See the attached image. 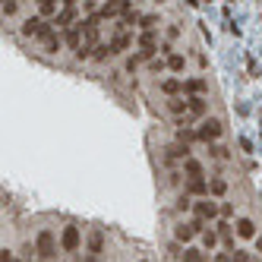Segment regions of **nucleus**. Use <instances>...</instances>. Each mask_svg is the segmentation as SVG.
Instances as JSON below:
<instances>
[{"mask_svg": "<svg viewBox=\"0 0 262 262\" xmlns=\"http://www.w3.org/2000/svg\"><path fill=\"white\" fill-rule=\"evenodd\" d=\"M177 139H180V142H196V139H199V129L180 126V129H177Z\"/></svg>", "mask_w": 262, "mask_h": 262, "instance_id": "19", "label": "nucleus"}, {"mask_svg": "<svg viewBox=\"0 0 262 262\" xmlns=\"http://www.w3.org/2000/svg\"><path fill=\"white\" fill-rule=\"evenodd\" d=\"M206 111H209V101L202 98V95L189 98V111H186V117H183V123H180V126H186L189 120H199V117H206Z\"/></svg>", "mask_w": 262, "mask_h": 262, "instance_id": "6", "label": "nucleus"}, {"mask_svg": "<svg viewBox=\"0 0 262 262\" xmlns=\"http://www.w3.org/2000/svg\"><path fill=\"white\" fill-rule=\"evenodd\" d=\"M206 92V79H186L183 82V95L186 98H196V95Z\"/></svg>", "mask_w": 262, "mask_h": 262, "instance_id": "10", "label": "nucleus"}, {"mask_svg": "<svg viewBox=\"0 0 262 262\" xmlns=\"http://www.w3.org/2000/svg\"><path fill=\"white\" fill-rule=\"evenodd\" d=\"M234 215V206H231V202H224V206H221V218H231Z\"/></svg>", "mask_w": 262, "mask_h": 262, "instance_id": "29", "label": "nucleus"}, {"mask_svg": "<svg viewBox=\"0 0 262 262\" xmlns=\"http://www.w3.org/2000/svg\"><path fill=\"white\" fill-rule=\"evenodd\" d=\"M209 152H212V158H218V161H228V158H231V152L224 149V146H212Z\"/></svg>", "mask_w": 262, "mask_h": 262, "instance_id": "25", "label": "nucleus"}, {"mask_svg": "<svg viewBox=\"0 0 262 262\" xmlns=\"http://www.w3.org/2000/svg\"><path fill=\"white\" fill-rule=\"evenodd\" d=\"M168 108H171V114H177V117H186V111H189V98L183 101V98H171V104H168Z\"/></svg>", "mask_w": 262, "mask_h": 262, "instance_id": "17", "label": "nucleus"}, {"mask_svg": "<svg viewBox=\"0 0 262 262\" xmlns=\"http://www.w3.org/2000/svg\"><path fill=\"white\" fill-rule=\"evenodd\" d=\"M256 253L262 256V237H256Z\"/></svg>", "mask_w": 262, "mask_h": 262, "instance_id": "32", "label": "nucleus"}, {"mask_svg": "<svg viewBox=\"0 0 262 262\" xmlns=\"http://www.w3.org/2000/svg\"><path fill=\"white\" fill-rule=\"evenodd\" d=\"M136 67H139V54L126 57V73H136Z\"/></svg>", "mask_w": 262, "mask_h": 262, "instance_id": "28", "label": "nucleus"}, {"mask_svg": "<svg viewBox=\"0 0 262 262\" xmlns=\"http://www.w3.org/2000/svg\"><path fill=\"white\" fill-rule=\"evenodd\" d=\"M231 262H249V253H246V249H234V253H231Z\"/></svg>", "mask_w": 262, "mask_h": 262, "instance_id": "27", "label": "nucleus"}, {"mask_svg": "<svg viewBox=\"0 0 262 262\" xmlns=\"http://www.w3.org/2000/svg\"><path fill=\"white\" fill-rule=\"evenodd\" d=\"M101 249H104V234L101 231H92L89 234V256H98Z\"/></svg>", "mask_w": 262, "mask_h": 262, "instance_id": "12", "label": "nucleus"}, {"mask_svg": "<svg viewBox=\"0 0 262 262\" xmlns=\"http://www.w3.org/2000/svg\"><path fill=\"white\" fill-rule=\"evenodd\" d=\"M221 133H224V126H221V120H215V117H209V120L199 123V139L202 142H215V139H221Z\"/></svg>", "mask_w": 262, "mask_h": 262, "instance_id": "4", "label": "nucleus"}, {"mask_svg": "<svg viewBox=\"0 0 262 262\" xmlns=\"http://www.w3.org/2000/svg\"><path fill=\"white\" fill-rule=\"evenodd\" d=\"M215 262H231V256L228 253H215Z\"/></svg>", "mask_w": 262, "mask_h": 262, "instance_id": "31", "label": "nucleus"}, {"mask_svg": "<svg viewBox=\"0 0 262 262\" xmlns=\"http://www.w3.org/2000/svg\"><path fill=\"white\" fill-rule=\"evenodd\" d=\"M237 237H243V240H256V224L249 218H240V221H237Z\"/></svg>", "mask_w": 262, "mask_h": 262, "instance_id": "9", "label": "nucleus"}, {"mask_svg": "<svg viewBox=\"0 0 262 262\" xmlns=\"http://www.w3.org/2000/svg\"><path fill=\"white\" fill-rule=\"evenodd\" d=\"M139 60H152L155 57V51H158V38H155V32H139Z\"/></svg>", "mask_w": 262, "mask_h": 262, "instance_id": "2", "label": "nucleus"}, {"mask_svg": "<svg viewBox=\"0 0 262 262\" xmlns=\"http://www.w3.org/2000/svg\"><path fill=\"white\" fill-rule=\"evenodd\" d=\"M183 67H186V57L183 54H168V70H171V73H180Z\"/></svg>", "mask_w": 262, "mask_h": 262, "instance_id": "16", "label": "nucleus"}, {"mask_svg": "<svg viewBox=\"0 0 262 262\" xmlns=\"http://www.w3.org/2000/svg\"><path fill=\"white\" fill-rule=\"evenodd\" d=\"M161 92L168 95V98H177V95H183V82L180 79H164L161 82Z\"/></svg>", "mask_w": 262, "mask_h": 262, "instance_id": "11", "label": "nucleus"}, {"mask_svg": "<svg viewBox=\"0 0 262 262\" xmlns=\"http://www.w3.org/2000/svg\"><path fill=\"white\" fill-rule=\"evenodd\" d=\"M79 262H95V256H89V259H79Z\"/></svg>", "mask_w": 262, "mask_h": 262, "instance_id": "33", "label": "nucleus"}, {"mask_svg": "<svg viewBox=\"0 0 262 262\" xmlns=\"http://www.w3.org/2000/svg\"><path fill=\"white\" fill-rule=\"evenodd\" d=\"M183 262H206V256L199 253V249H193V246H186L183 249Z\"/></svg>", "mask_w": 262, "mask_h": 262, "instance_id": "24", "label": "nucleus"}, {"mask_svg": "<svg viewBox=\"0 0 262 262\" xmlns=\"http://www.w3.org/2000/svg\"><path fill=\"white\" fill-rule=\"evenodd\" d=\"M22 35L26 38H47V35H54V22H47L44 16H29L26 22H22Z\"/></svg>", "mask_w": 262, "mask_h": 262, "instance_id": "1", "label": "nucleus"}, {"mask_svg": "<svg viewBox=\"0 0 262 262\" xmlns=\"http://www.w3.org/2000/svg\"><path fill=\"white\" fill-rule=\"evenodd\" d=\"M139 262H146V259H139Z\"/></svg>", "mask_w": 262, "mask_h": 262, "instance_id": "34", "label": "nucleus"}, {"mask_svg": "<svg viewBox=\"0 0 262 262\" xmlns=\"http://www.w3.org/2000/svg\"><path fill=\"white\" fill-rule=\"evenodd\" d=\"M218 240H221V237H218V231H202V246H206V249H212Z\"/></svg>", "mask_w": 262, "mask_h": 262, "instance_id": "21", "label": "nucleus"}, {"mask_svg": "<svg viewBox=\"0 0 262 262\" xmlns=\"http://www.w3.org/2000/svg\"><path fill=\"white\" fill-rule=\"evenodd\" d=\"M183 171H186L189 177H202V164H199L196 158H186V161H183Z\"/></svg>", "mask_w": 262, "mask_h": 262, "instance_id": "20", "label": "nucleus"}, {"mask_svg": "<svg viewBox=\"0 0 262 262\" xmlns=\"http://www.w3.org/2000/svg\"><path fill=\"white\" fill-rule=\"evenodd\" d=\"M35 246H38V256H44V259H51L57 253V240H54L51 231H41L38 237H35Z\"/></svg>", "mask_w": 262, "mask_h": 262, "instance_id": "5", "label": "nucleus"}, {"mask_svg": "<svg viewBox=\"0 0 262 262\" xmlns=\"http://www.w3.org/2000/svg\"><path fill=\"white\" fill-rule=\"evenodd\" d=\"M193 212H196V218L212 221V218H218V215H221V206H218V202H212L209 196H202L199 202H193Z\"/></svg>", "mask_w": 262, "mask_h": 262, "instance_id": "3", "label": "nucleus"}, {"mask_svg": "<svg viewBox=\"0 0 262 262\" xmlns=\"http://www.w3.org/2000/svg\"><path fill=\"white\" fill-rule=\"evenodd\" d=\"M44 47H47V51H51V54H57V51H60V47H63V38H60V35H47V38H44Z\"/></svg>", "mask_w": 262, "mask_h": 262, "instance_id": "18", "label": "nucleus"}, {"mask_svg": "<svg viewBox=\"0 0 262 262\" xmlns=\"http://www.w3.org/2000/svg\"><path fill=\"white\" fill-rule=\"evenodd\" d=\"M19 13V0H4V19H13Z\"/></svg>", "mask_w": 262, "mask_h": 262, "instance_id": "22", "label": "nucleus"}, {"mask_svg": "<svg viewBox=\"0 0 262 262\" xmlns=\"http://www.w3.org/2000/svg\"><path fill=\"white\" fill-rule=\"evenodd\" d=\"M92 60H98V63H104V60H111V44L108 41H98V44H95V51H92Z\"/></svg>", "mask_w": 262, "mask_h": 262, "instance_id": "14", "label": "nucleus"}, {"mask_svg": "<svg viewBox=\"0 0 262 262\" xmlns=\"http://www.w3.org/2000/svg\"><path fill=\"white\" fill-rule=\"evenodd\" d=\"M0 262H16V259H13V253H10V249H4V253H0Z\"/></svg>", "mask_w": 262, "mask_h": 262, "instance_id": "30", "label": "nucleus"}, {"mask_svg": "<svg viewBox=\"0 0 262 262\" xmlns=\"http://www.w3.org/2000/svg\"><path fill=\"white\" fill-rule=\"evenodd\" d=\"M149 70H152V73H161V70H168V60H158V57H152V60H149Z\"/></svg>", "mask_w": 262, "mask_h": 262, "instance_id": "26", "label": "nucleus"}, {"mask_svg": "<svg viewBox=\"0 0 262 262\" xmlns=\"http://www.w3.org/2000/svg\"><path fill=\"white\" fill-rule=\"evenodd\" d=\"M158 26H161V22H158V16H155V13H149V16H139V29H142V32H155Z\"/></svg>", "mask_w": 262, "mask_h": 262, "instance_id": "15", "label": "nucleus"}, {"mask_svg": "<svg viewBox=\"0 0 262 262\" xmlns=\"http://www.w3.org/2000/svg\"><path fill=\"white\" fill-rule=\"evenodd\" d=\"M186 193H189V196H209V183L202 180V177H189Z\"/></svg>", "mask_w": 262, "mask_h": 262, "instance_id": "8", "label": "nucleus"}, {"mask_svg": "<svg viewBox=\"0 0 262 262\" xmlns=\"http://www.w3.org/2000/svg\"><path fill=\"white\" fill-rule=\"evenodd\" d=\"M79 243H82L79 228H63V234H60V246L67 249V253H76V249H79Z\"/></svg>", "mask_w": 262, "mask_h": 262, "instance_id": "7", "label": "nucleus"}, {"mask_svg": "<svg viewBox=\"0 0 262 262\" xmlns=\"http://www.w3.org/2000/svg\"><path fill=\"white\" fill-rule=\"evenodd\" d=\"M224 193H228V183L224 180H212L209 183V196H224Z\"/></svg>", "mask_w": 262, "mask_h": 262, "instance_id": "23", "label": "nucleus"}, {"mask_svg": "<svg viewBox=\"0 0 262 262\" xmlns=\"http://www.w3.org/2000/svg\"><path fill=\"white\" fill-rule=\"evenodd\" d=\"M231 231H234V228L228 224V218H221V221H218V237L224 240V246H231V249H234V237H231Z\"/></svg>", "mask_w": 262, "mask_h": 262, "instance_id": "13", "label": "nucleus"}]
</instances>
